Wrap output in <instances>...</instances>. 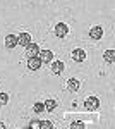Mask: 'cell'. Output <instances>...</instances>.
I'll return each mask as SVG.
<instances>
[{
  "label": "cell",
  "mask_w": 115,
  "mask_h": 129,
  "mask_svg": "<svg viewBox=\"0 0 115 129\" xmlns=\"http://www.w3.org/2000/svg\"><path fill=\"white\" fill-rule=\"evenodd\" d=\"M98 107H100V100L96 98V96H88V98L84 100V109L89 110V112L98 110Z\"/></svg>",
  "instance_id": "cell-1"
},
{
  "label": "cell",
  "mask_w": 115,
  "mask_h": 129,
  "mask_svg": "<svg viewBox=\"0 0 115 129\" xmlns=\"http://www.w3.org/2000/svg\"><path fill=\"white\" fill-rule=\"evenodd\" d=\"M52 127H53V124L50 120H41L40 122V129H52Z\"/></svg>",
  "instance_id": "cell-14"
},
{
  "label": "cell",
  "mask_w": 115,
  "mask_h": 129,
  "mask_svg": "<svg viewBox=\"0 0 115 129\" xmlns=\"http://www.w3.org/2000/svg\"><path fill=\"white\" fill-rule=\"evenodd\" d=\"M41 60H40V57L38 55H34V57H29L28 59V69H31V71H38L40 67H41Z\"/></svg>",
  "instance_id": "cell-3"
},
{
  "label": "cell",
  "mask_w": 115,
  "mask_h": 129,
  "mask_svg": "<svg viewBox=\"0 0 115 129\" xmlns=\"http://www.w3.org/2000/svg\"><path fill=\"white\" fill-rule=\"evenodd\" d=\"M40 53V45H36V43H29V45H26V55L28 57H34V55H38Z\"/></svg>",
  "instance_id": "cell-5"
},
{
  "label": "cell",
  "mask_w": 115,
  "mask_h": 129,
  "mask_svg": "<svg viewBox=\"0 0 115 129\" xmlns=\"http://www.w3.org/2000/svg\"><path fill=\"white\" fill-rule=\"evenodd\" d=\"M9 102V95L7 93H0V105H7Z\"/></svg>",
  "instance_id": "cell-17"
},
{
  "label": "cell",
  "mask_w": 115,
  "mask_h": 129,
  "mask_svg": "<svg viewBox=\"0 0 115 129\" xmlns=\"http://www.w3.org/2000/svg\"><path fill=\"white\" fill-rule=\"evenodd\" d=\"M67 88L70 89V91H77V89L81 88V81L76 79V78H70V79L67 81Z\"/></svg>",
  "instance_id": "cell-11"
},
{
  "label": "cell",
  "mask_w": 115,
  "mask_h": 129,
  "mask_svg": "<svg viewBox=\"0 0 115 129\" xmlns=\"http://www.w3.org/2000/svg\"><path fill=\"white\" fill-rule=\"evenodd\" d=\"M70 57H72V60H76V62H83V60L86 59V53H84V50H81V48H74L72 53H70Z\"/></svg>",
  "instance_id": "cell-7"
},
{
  "label": "cell",
  "mask_w": 115,
  "mask_h": 129,
  "mask_svg": "<svg viewBox=\"0 0 115 129\" xmlns=\"http://www.w3.org/2000/svg\"><path fill=\"white\" fill-rule=\"evenodd\" d=\"M0 129H5V124L4 122H0Z\"/></svg>",
  "instance_id": "cell-19"
},
{
  "label": "cell",
  "mask_w": 115,
  "mask_h": 129,
  "mask_svg": "<svg viewBox=\"0 0 115 129\" xmlns=\"http://www.w3.org/2000/svg\"><path fill=\"white\" fill-rule=\"evenodd\" d=\"M33 110H34L36 114H41V112H45V105H43V103H34V105H33Z\"/></svg>",
  "instance_id": "cell-15"
},
{
  "label": "cell",
  "mask_w": 115,
  "mask_h": 129,
  "mask_svg": "<svg viewBox=\"0 0 115 129\" xmlns=\"http://www.w3.org/2000/svg\"><path fill=\"white\" fill-rule=\"evenodd\" d=\"M38 57L41 62H47V64H50L52 60H53V52L52 50H40Z\"/></svg>",
  "instance_id": "cell-4"
},
{
  "label": "cell",
  "mask_w": 115,
  "mask_h": 129,
  "mask_svg": "<svg viewBox=\"0 0 115 129\" xmlns=\"http://www.w3.org/2000/svg\"><path fill=\"white\" fill-rule=\"evenodd\" d=\"M103 59H105V62H108V64H113L115 62V50H106Z\"/></svg>",
  "instance_id": "cell-12"
},
{
  "label": "cell",
  "mask_w": 115,
  "mask_h": 129,
  "mask_svg": "<svg viewBox=\"0 0 115 129\" xmlns=\"http://www.w3.org/2000/svg\"><path fill=\"white\" fill-rule=\"evenodd\" d=\"M53 33H55V36H58V38H64V36H67V33H69V26L65 22H58L57 26L53 28Z\"/></svg>",
  "instance_id": "cell-2"
},
{
  "label": "cell",
  "mask_w": 115,
  "mask_h": 129,
  "mask_svg": "<svg viewBox=\"0 0 115 129\" xmlns=\"http://www.w3.org/2000/svg\"><path fill=\"white\" fill-rule=\"evenodd\" d=\"M43 105H45V110H48V112H53V110H55V107H57V102H55L53 98H48L47 102L43 103Z\"/></svg>",
  "instance_id": "cell-13"
},
{
  "label": "cell",
  "mask_w": 115,
  "mask_h": 129,
  "mask_svg": "<svg viewBox=\"0 0 115 129\" xmlns=\"http://www.w3.org/2000/svg\"><path fill=\"white\" fill-rule=\"evenodd\" d=\"M29 129H40V120H31L29 122Z\"/></svg>",
  "instance_id": "cell-18"
},
{
  "label": "cell",
  "mask_w": 115,
  "mask_h": 129,
  "mask_svg": "<svg viewBox=\"0 0 115 129\" xmlns=\"http://www.w3.org/2000/svg\"><path fill=\"white\" fill-rule=\"evenodd\" d=\"M16 45H17V36H16V35H7V36H5V47L9 50H12Z\"/></svg>",
  "instance_id": "cell-9"
},
{
  "label": "cell",
  "mask_w": 115,
  "mask_h": 129,
  "mask_svg": "<svg viewBox=\"0 0 115 129\" xmlns=\"http://www.w3.org/2000/svg\"><path fill=\"white\" fill-rule=\"evenodd\" d=\"M17 43L22 45V47L29 45V43H31V35H29V33H21L19 36H17Z\"/></svg>",
  "instance_id": "cell-10"
},
{
  "label": "cell",
  "mask_w": 115,
  "mask_h": 129,
  "mask_svg": "<svg viewBox=\"0 0 115 129\" xmlns=\"http://www.w3.org/2000/svg\"><path fill=\"white\" fill-rule=\"evenodd\" d=\"M50 64H52V72L53 74H62V71L65 69L64 62H60V60H52Z\"/></svg>",
  "instance_id": "cell-8"
},
{
  "label": "cell",
  "mask_w": 115,
  "mask_h": 129,
  "mask_svg": "<svg viewBox=\"0 0 115 129\" xmlns=\"http://www.w3.org/2000/svg\"><path fill=\"white\" fill-rule=\"evenodd\" d=\"M70 127H72V129H84V122L76 120V122H72V124H70Z\"/></svg>",
  "instance_id": "cell-16"
},
{
  "label": "cell",
  "mask_w": 115,
  "mask_h": 129,
  "mask_svg": "<svg viewBox=\"0 0 115 129\" xmlns=\"http://www.w3.org/2000/svg\"><path fill=\"white\" fill-rule=\"evenodd\" d=\"M101 36H103V28L95 26V28H91V29H89V38H91V40L96 41V40H100Z\"/></svg>",
  "instance_id": "cell-6"
}]
</instances>
